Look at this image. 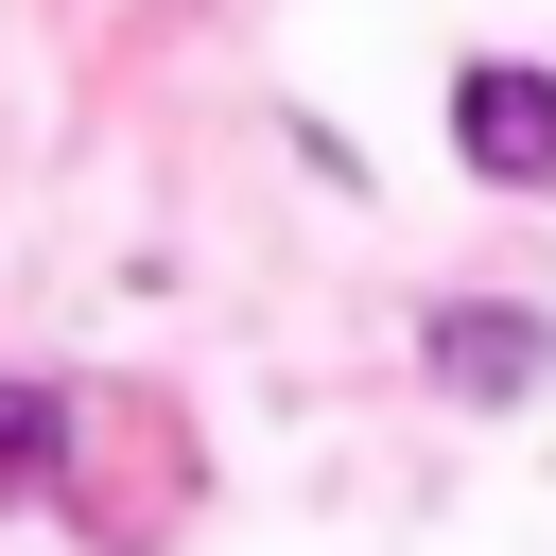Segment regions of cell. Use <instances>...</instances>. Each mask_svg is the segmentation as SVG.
<instances>
[{"instance_id":"obj_1","label":"cell","mask_w":556,"mask_h":556,"mask_svg":"<svg viewBox=\"0 0 556 556\" xmlns=\"http://www.w3.org/2000/svg\"><path fill=\"white\" fill-rule=\"evenodd\" d=\"M452 139L486 191H556V70H469L452 87Z\"/></svg>"},{"instance_id":"obj_2","label":"cell","mask_w":556,"mask_h":556,"mask_svg":"<svg viewBox=\"0 0 556 556\" xmlns=\"http://www.w3.org/2000/svg\"><path fill=\"white\" fill-rule=\"evenodd\" d=\"M539 365H556L539 313H434V382H452V400H521Z\"/></svg>"},{"instance_id":"obj_3","label":"cell","mask_w":556,"mask_h":556,"mask_svg":"<svg viewBox=\"0 0 556 556\" xmlns=\"http://www.w3.org/2000/svg\"><path fill=\"white\" fill-rule=\"evenodd\" d=\"M52 452H70V400H52V382H0V504H35Z\"/></svg>"}]
</instances>
